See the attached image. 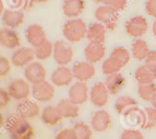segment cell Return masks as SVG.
<instances>
[{"instance_id": "obj_1", "label": "cell", "mask_w": 156, "mask_h": 139, "mask_svg": "<svg viewBox=\"0 0 156 139\" xmlns=\"http://www.w3.org/2000/svg\"><path fill=\"white\" fill-rule=\"evenodd\" d=\"M126 30L133 37H140L145 34L148 28L146 20L142 16L132 18L126 25Z\"/></svg>"}, {"instance_id": "obj_2", "label": "cell", "mask_w": 156, "mask_h": 139, "mask_svg": "<svg viewBox=\"0 0 156 139\" xmlns=\"http://www.w3.org/2000/svg\"><path fill=\"white\" fill-rule=\"evenodd\" d=\"M86 28L84 23L81 21L77 20L68 23L64 30L66 36L71 41H78L84 35Z\"/></svg>"}, {"instance_id": "obj_3", "label": "cell", "mask_w": 156, "mask_h": 139, "mask_svg": "<svg viewBox=\"0 0 156 139\" xmlns=\"http://www.w3.org/2000/svg\"><path fill=\"white\" fill-rule=\"evenodd\" d=\"M96 15L101 21L110 28L115 26L116 20V12L114 8L106 6L100 8L96 11Z\"/></svg>"}, {"instance_id": "obj_4", "label": "cell", "mask_w": 156, "mask_h": 139, "mask_svg": "<svg viewBox=\"0 0 156 139\" xmlns=\"http://www.w3.org/2000/svg\"><path fill=\"white\" fill-rule=\"evenodd\" d=\"M83 8V0H68L64 5V12L69 16H73L81 12Z\"/></svg>"}, {"instance_id": "obj_5", "label": "cell", "mask_w": 156, "mask_h": 139, "mask_svg": "<svg viewBox=\"0 0 156 139\" xmlns=\"http://www.w3.org/2000/svg\"><path fill=\"white\" fill-rule=\"evenodd\" d=\"M5 22L10 27H17L21 24L23 20V15L20 12H7L5 15Z\"/></svg>"}, {"instance_id": "obj_6", "label": "cell", "mask_w": 156, "mask_h": 139, "mask_svg": "<svg viewBox=\"0 0 156 139\" xmlns=\"http://www.w3.org/2000/svg\"><path fill=\"white\" fill-rule=\"evenodd\" d=\"M27 35L30 41L33 43H40L44 40V32L40 27H30L27 31Z\"/></svg>"}, {"instance_id": "obj_7", "label": "cell", "mask_w": 156, "mask_h": 139, "mask_svg": "<svg viewBox=\"0 0 156 139\" xmlns=\"http://www.w3.org/2000/svg\"><path fill=\"white\" fill-rule=\"evenodd\" d=\"M138 78L144 84L151 83L156 78V74L147 67H142L138 72Z\"/></svg>"}, {"instance_id": "obj_8", "label": "cell", "mask_w": 156, "mask_h": 139, "mask_svg": "<svg viewBox=\"0 0 156 139\" xmlns=\"http://www.w3.org/2000/svg\"><path fill=\"white\" fill-rule=\"evenodd\" d=\"M135 54L139 59L147 57L149 54L148 47L144 41H136L133 45Z\"/></svg>"}, {"instance_id": "obj_9", "label": "cell", "mask_w": 156, "mask_h": 139, "mask_svg": "<svg viewBox=\"0 0 156 139\" xmlns=\"http://www.w3.org/2000/svg\"><path fill=\"white\" fill-rule=\"evenodd\" d=\"M88 35L91 40L95 41H101L104 38V28L100 25H94L90 28Z\"/></svg>"}, {"instance_id": "obj_10", "label": "cell", "mask_w": 156, "mask_h": 139, "mask_svg": "<svg viewBox=\"0 0 156 139\" xmlns=\"http://www.w3.org/2000/svg\"><path fill=\"white\" fill-rule=\"evenodd\" d=\"M145 126L147 128H151L156 125V110L147 108L145 111Z\"/></svg>"}, {"instance_id": "obj_11", "label": "cell", "mask_w": 156, "mask_h": 139, "mask_svg": "<svg viewBox=\"0 0 156 139\" xmlns=\"http://www.w3.org/2000/svg\"><path fill=\"white\" fill-rule=\"evenodd\" d=\"M141 94L145 100H152V99L156 94L155 86L151 83L143 86L141 88Z\"/></svg>"}, {"instance_id": "obj_12", "label": "cell", "mask_w": 156, "mask_h": 139, "mask_svg": "<svg viewBox=\"0 0 156 139\" xmlns=\"http://www.w3.org/2000/svg\"><path fill=\"white\" fill-rule=\"evenodd\" d=\"M2 39L6 45H14L17 42L15 34L9 30H4L2 32Z\"/></svg>"}, {"instance_id": "obj_13", "label": "cell", "mask_w": 156, "mask_h": 139, "mask_svg": "<svg viewBox=\"0 0 156 139\" xmlns=\"http://www.w3.org/2000/svg\"><path fill=\"white\" fill-rule=\"evenodd\" d=\"M147 67L156 74V51L149 52L147 56Z\"/></svg>"}, {"instance_id": "obj_14", "label": "cell", "mask_w": 156, "mask_h": 139, "mask_svg": "<svg viewBox=\"0 0 156 139\" xmlns=\"http://www.w3.org/2000/svg\"><path fill=\"white\" fill-rule=\"evenodd\" d=\"M146 11L149 15L156 18V0H148L146 3Z\"/></svg>"}, {"instance_id": "obj_15", "label": "cell", "mask_w": 156, "mask_h": 139, "mask_svg": "<svg viewBox=\"0 0 156 139\" xmlns=\"http://www.w3.org/2000/svg\"><path fill=\"white\" fill-rule=\"evenodd\" d=\"M106 3L112 6L115 9H121L125 6V0H105Z\"/></svg>"}, {"instance_id": "obj_16", "label": "cell", "mask_w": 156, "mask_h": 139, "mask_svg": "<svg viewBox=\"0 0 156 139\" xmlns=\"http://www.w3.org/2000/svg\"><path fill=\"white\" fill-rule=\"evenodd\" d=\"M152 31H153V33H154V35L156 37V20L155 21V22H154V24H153Z\"/></svg>"}, {"instance_id": "obj_17", "label": "cell", "mask_w": 156, "mask_h": 139, "mask_svg": "<svg viewBox=\"0 0 156 139\" xmlns=\"http://www.w3.org/2000/svg\"><path fill=\"white\" fill-rule=\"evenodd\" d=\"M152 104H153V106H154V108L156 109V94L155 95V96L154 97V98L152 99Z\"/></svg>"}, {"instance_id": "obj_18", "label": "cell", "mask_w": 156, "mask_h": 139, "mask_svg": "<svg viewBox=\"0 0 156 139\" xmlns=\"http://www.w3.org/2000/svg\"><path fill=\"white\" fill-rule=\"evenodd\" d=\"M34 2H46L47 0H32Z\"/></svg>"}, {"instance_id": "obj_19", "label": "cell", "mask_w": 156, "mask_h": 139, "mask_svg": "<svg viewBox=\"0 0 156 139\" xmlns=\"http://www.w3.org/2000/svg\"><path fill=\"white\" fill-rule=\"evenodd\" d=\"M94 1L96 2H105V0H94Z\"/></svg>"}]
</instances>
